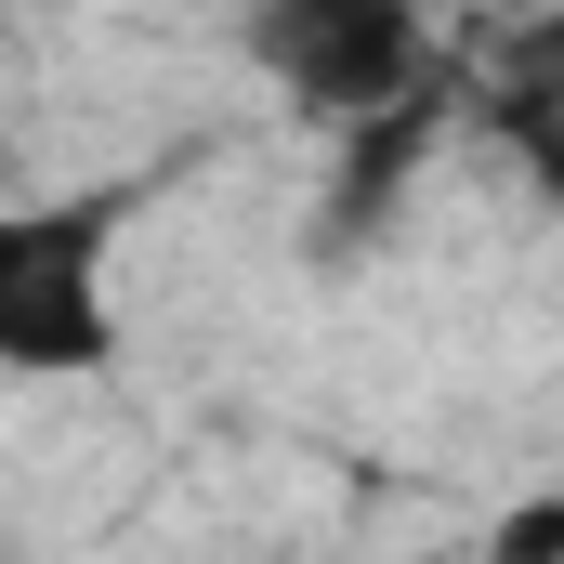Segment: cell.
<instances>
[{"label": "cell", "mask_w": 564, "mask_h": 564, "mask_svg": "<svg viewBox=\"0 0 564 564\" xmlns=\"http://www.w3.org/2000/svg\"><path fill=\"white\" fill-rule=\"evenodd\" d=\"M486 144L564 210V13L499 53V79H486Z\"/></svg>", "instance_id": "3"}, {"label": "cell", "mask_w": 564, "mask_h": 564, "mask_svg": "<svg viewBox=\"0 0 564 564\" xmlns=\"http://www.w3.org/2000/svg\"><path fill=\"white\" fill-rule=\"evenodd\" d=\"M0 368H119V197H0Z\"/></svg>", "instance_id": "1"}, {"label": "cell", "mask_w": 564, "mask_h": 564, "mask_svg": "<svg viewBox=\"0 0 564 564\" xmlns=\"http://www.w3.org/2000/svg\"><path fill=\"white\" fill-rule=\"evenodd\" d=\"M486 564H564V499H512L499 539H486Z\"/></svg>", "instance_id": "4"}, {"label": "cell", "mask_w": 564, "mask_h": 564, "mask_svg": "<svg viewBox=\"0 0 564 564\" xmlns=\"http://www.w3.org/2000/svg\"><path fill=\"white\" fill-rule=\"evenodd\" d=\"M237 53H250V79L289 93L302 119H341L355 132V119H394L421 93L433 26H421V0H250Z\"/></svg>", "instance_id": "2"}]
</instances>
